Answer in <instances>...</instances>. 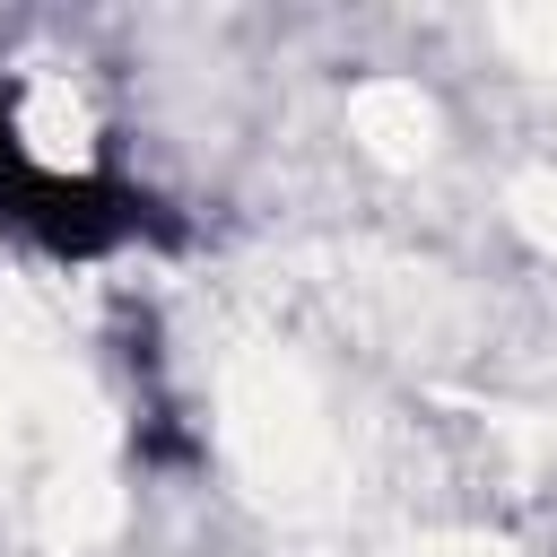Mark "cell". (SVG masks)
<instances>
[{
  "label": "cell",
  "instance_id": "cell-1",
  "mask_svg": "<svg viewBox=\"0 0 557 557\" xmlns=\"http://www.w3.org/2000/svg\"><path fill=\"white\" fill-rule=\"evenodd\" d=\"M0 235L35 244L52 261H104V252H131V244H174V218L104 165L44 157L17 122L9 78H0Z\"/></svg>",
  "mask_w": 557,
  "mask_h": 557
}]
</instances>
